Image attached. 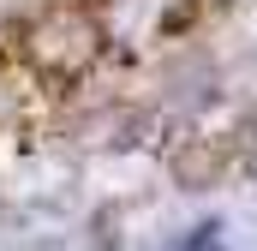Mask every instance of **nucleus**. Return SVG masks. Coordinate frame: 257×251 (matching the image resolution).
Masks as SVG:
<instances>
[{
	"label": "nucleus",
	"mask_w": 257,
	"mask_h": 251,
	"mask_svg": "<svg viewBox=\"0 0 257 251\" xmlns=\"http://www.w3.org/2000/svg\"><path fill=\"white\" fill-rule=\"evenodd\" d=\"M186 251H227V245H221V221H209V227H192Z\"/></svg>",
	"instance_id": "obj_1"
}]
</instances>
